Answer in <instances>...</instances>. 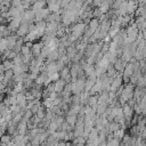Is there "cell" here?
I'll list each match as a JSON object with an SVG mask.
<instances>
[{"label": "cell", "instance_id": "obj_4", "mask_svg": "<svg viewBox=\"0 0 146 146\" xmlns=\"http://www.w3.org/2000/svg\"><path fill=\"white\" fill-rule=\"evenodd\" d=\"M43 46H44L43 42H36V43H33V44H32V48H31L32 55H33L34 57L39 56V55L41 54V50H42Z\"/></svg>", "mask_w": 146, "mask_h": 146}, {"label": "cell", "instance_id": "obj_5", "mask_svg": "<svg viewBox=\"0 0 146 146\" xmlns=\"http://www.w3.org/2000/svg\"><path fill=\"white\" fill-rule=\"evenodd\" d=\"M99 25H100V22H99V19H98V18H96V17H95V18L90 19L88 29H89V31L91 32V34H94V33H95V31L99 27Z\"/></svg>", "mask_w": 146, "mask_h": 146}, {"label": "cell", "instance_id": "obj_7", "mask_svg": "<svg viewBox=\"0 0 146 146\" xmlns=\"http://www.w3.org/2000/svg\"><path fill=\"white\" fill-rule=\"evenodd\" d=\"M76 120H78V115H76V114H67V116L65 117V121H66L70 125H72L73 128L75 127Z\"/></svg>", "mask_w": 146, "mask_h": 146}, {"label": "cell", "instance_id": "obj_3", "mask_svg": "<svg viewBox=\"0 0 146 146\" xmlns=\"http://www.w3.org/2000/svg\"><path fill=\"white\" fill-rule=\"evenodd\" d=\"M113 65H114L115 70H116L119 73H122L123 70H124V67H125V65H127V62H124L121 57H117L116 60L113 63Z\"/></svg>", "mask_w": 146, "mask_h": 146}, {"label": "cell", "instance_id": "obj_10", "mask_svg": "<svg viewBox=\"0 0 146 146\" xmlns=\"http://www.w3.org/2000/svg\"><path fill=\"white\" fill-rule=\"evenodd\" d=\"M2 64H3L5 71H7V70H11V68L14 67V62H13L11 59H5Z\"/></svg>", "mask_w": 146, "mask_h": 146}, {"label": "cell", "instance_id": "obj_6", "mask_svg": "<svg viewBox=\"0 0 146 146\" xmlns=\"http://www.w3.org/2000/svg\"><path fill=\"white\" fill-rule=\"evenodd\" d=\"M66 82L63 80V79H58L57 81H55V91L57 94H62V91L64 90V87H65Z\"/></svg>", "mask_w": 146, "mask_h": 146}, {"label": "cell", "instance_id": "obj_9", "mask_svg": "<svg viewBox=\"0 0 146 146\" xmlns=\"http://www.w3.org/2000/svg\"><path fill=\"white\" fill-rule=\"evenodd\" d=\"M42 105L48 110V108H51L54 106V99L51 97H44L43 102H42Z\"/></svg>", "mask_w": 146, "mask_h": 146}, {"label": "cell", "instance_id": "obj_8", "mask_svg": "<svg viewBox=\"0 0 146 146\" xmlns=\"http://www.w3.org/2000/svg\"><path fill=\"white\" fill-rule=\"evenodd\" d=\"M44 6H46V0H39V1H35V2L32 3V9L34 11H36L39 9L44 8Z\"/></svg>", "mask_w": 146, "mask_h": 146}, {"label": "cell", "instance_id": "obj_11", "mask_svg": "<svg viewBox=\"0 0 146 146\" xmlns=\"http://www.w3.org/2000/svg\"><path fill=\"white\" fill-rule=\"evenodd\" d=\"M0 143H1V144H6V145L13 144V141H10V136H8V135L1 136V137H0Z\"/></svg>", "mask_w": 146, "mask_h": 146}, {"label": "cell", "instance_id": "obj_1", "mask_svg": "<svg viewBox=\"0 0 146 146\" xmlns=\"http://www.w3.org/2000/svg\"><path fill=\"white\" fill-rule=\"evenodd\" d=\"M123 83V79H122V73H119L115 78H113L112 80V83H111V87H110V90L112 91H116Z\"/></svg>", "mask_w": 146, "mask_h": 146}, {"label": "cell", "instance_id": "obj_2", "mask_svg": "<svg viewBox=\"0 0 146 146\" xmlns=\"http://www.w3.org/2000/svg\"><path fill=\"white\" fill-rule=\"evenodd\" d=\"M30 23H22L21 25H19V27H18V30L16 31V34L18 35V36H24V35H26L29 32H30Z\"/></svg>", "mask_w": 146, "mask_h": 146}]
</instances>
